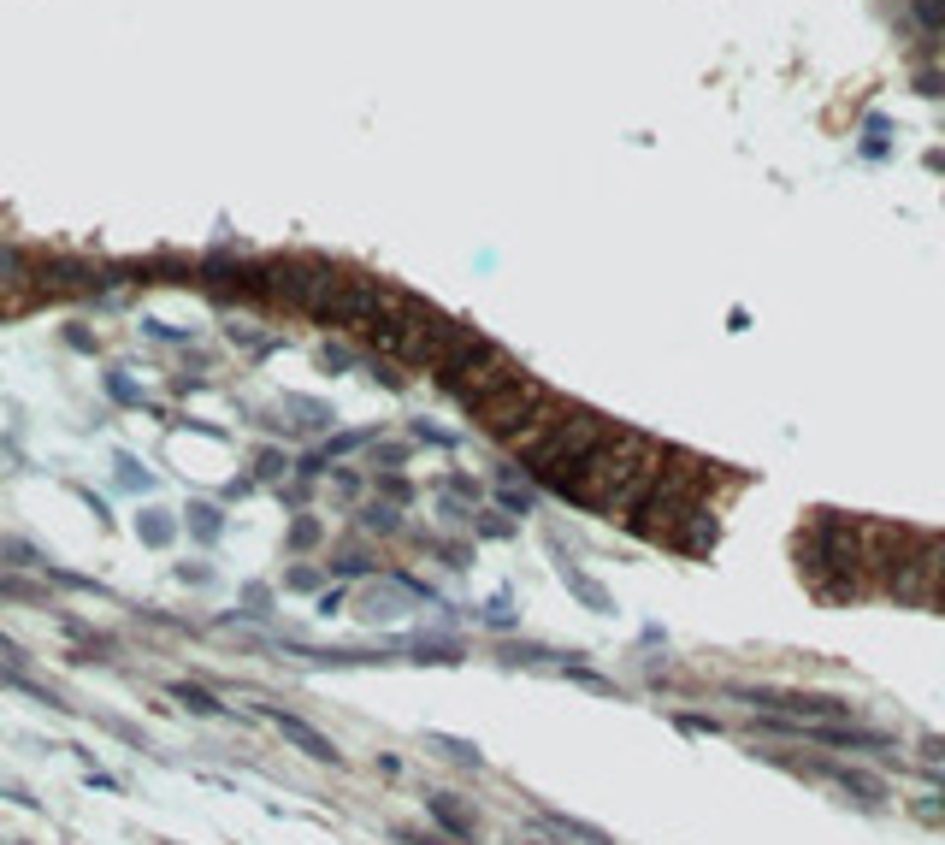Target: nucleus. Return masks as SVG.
I'll return each instance as SVG.
<instances>
[{
    "mask_svg": "<svg viewBox=\"0 0 945 845\" xmlns=\"http://www.w3.org/2000/svg\"><path fill=\"white\" fill-rule=\"evenodd\" d=\"M886 130H892V125H886V119H875V125H869V154H875V148H881V154H886Z\"/></svg>",
    "mask_w": 945,
    "mask_h": 845,
    "instance_id": "7ed1b4c3",
    "label": "nucleus"
},
{
    "mask_svg": "<svg viewBox=\"0 0 945 845\" xmlns=\"http://www.w3.org/2000/svg\"><path fill=\"white\" fill-rule=\"evenodd\" d=\"M916 18L922 24H945V0H916Z\"/></svg>",
    "mask_w": 945,
    "mask_h": 845,
    "instance_id": "f257e3e1",
    "label": "nucleus"
},
{
    "mask_svg": "<svg viewBox=\"0 0 945 845\" xmlns=\"http://www.w3.org/2000/svg\"><path fill=\"white\" fill-rule=\"evenodd\" d=\"M916 95H945V77L940 71H922V77H916Z\"/></svg>",
    "mask_w": 945,
    "mask_h": 845,
    "instance_id": "f03ea898",
    "label": "nucleus"
}]
</instances>
